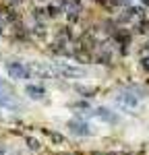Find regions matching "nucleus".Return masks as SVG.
I'll list each match as a JSON object with an SVG mask.
<instances>
[{"label":"nucleus","instance_id":"obj_9","mask_svg":"<svg viewBox=\"0 0 149 155\" xmlns=\"http://www.w3.org/2000/svg\"><path fill=\"white\" fill-rule=\"evenodd\" d=\"M50 143L62 145V143H64V137H62V134H58V132H50Z\"/></svg>","mask_w":149,"mask_h":155},{"label":"nucleus","instance_id":"obj_5","mask_svg":"<svg viewBox=\"0 0 149 155\" xmlns=\"http://www.w3.org/2000/svg\"><path fill=\"white\" fill-rule=\"evenodd\" d=\"M89 118L98 120V122H101V124H116V122H118L116 112H112L110 107H98V110L89 112Z\"/></svg>","mask_w":149,"mask_h":155},{"label":"nucleus","instance_id":"obj_7","mask_svg":"<svg viewBox=\"0 0 149 155\" xmlns=\"http://www.w3.org/2000/svg\"><path fill=\"white\" fill-rule=\"evenodd\" d=\"M25 143H27V147H29L31 151H39V149H41V143H39L37 139H33V137H27Z\"/></svg>","mask_w":149,"mask_h":155},{"label":"nucleus","instance_id":"obj_17","mask_svg":"<svg viewBox=\"0 0 149 155\" xmlns=\"http://www.w3.org/2000/svg\"><path fill=\"white\" fill-rule=\"evenodd\" d=\"M0 33H2V31H0Z\"/></svg>","mask_w":149,"mask_h":155},{"label":"nucleus","instance_id":"obj_14","mask_svg":"<svg viewBox=\"0 0 149 155\" xmlns=\"http://www.w3.org/2000/svg\"><path fill=\"white\" fill-rule=\"evenodd\" d=\"M0 155H6V151H4V149H2V147H0Z\"/></svg>","mask_w":149,"mask_h":155},{"label":"nucleus","instance_id":"obj_8","mask_svg":"<svg viewBox=\"0 0 149 155\" xmlns=\"http://www.w3.org/2000/svg\"><path fill=\"white\" fill-rule=\"evenodd\" d=\"M48 17H52V19H56L58 15H60V4H50L48 6Z\"/></svg>","mask_w":149,"mask_h":155},{"label":"nucleus","instance_id":"obj_10","mask_svg":"<svg viewBox=\"0 0 149 155\" xmlns=\"http://www.w3.org/2000/svg\"><path fill=\"white\" fill-rule=\"evenodd\" d=\"M74 107H79V110H89V101H77V104H74Z\"/></svg>","mask_w":149,"mask_h":155},{"label":"nucleus","instance_id":"obj_4","mask_svg":"<svg viewBox=\"0 0 149 155\" xmlns=\"http://www.w3.org/2000/svg\"><path fill=\"white\" fill-rule=\"evenodd\" d=\"M6 72H8V77L12 81H27V79H31L25 62H8L6 64Z\"/></svg>","mask_w":149,"mask_h":155},{"label":"nucleus","instance_id":"obj_11","mask_svg":"<svg viewBox=\"0 0 149 155\" xmlns=\"http://www.w3.org/2000/svg\"><path fill=\"white\" fill-rule=\"evenodd\" d=\"M141 66H143V71L149 72V56H145V58L141 60Z\"/></svg>","mask_w":149,"mask_h":155},{"label":"nucleus","instance_id":"obj_15","mask_svg":"<svg viewBox=\"0 0 149 155\" xmlns=\"http://www.w3.org/2000/svg\"><path fill=\"white\" fill-rule=\"evenodd\" d=\"M12 2H21V0H12Z\"/></svg>","mask_w":149,"mask_h":155},{"label":"nucleus","instance_id":"obj_13","mask_svg":"<svg viewBox=\"0 0 149 155\" xmlns=\"http://www.w3.org/2000/svg\"><path fill=\"white\" fill-rule=\"evenodd\" d=\"M141 4H143V6H149V0H141Z\"/></svg>","mask_w":149,"mask_h":155},{"label":"nucleus","instance_id":"obj_3","mask_svg":"<svg viewBox=\"0 0 149 155\" xmlns=\"http://www.w3.org/2000/svg\"><path fill=\"white\" fill-rule=\"evenodd\" d=\"M114 101L122 110H137L141 106V95H137L135 91H118L114 95Z\"/></svg>","mask_w":149,"mask_h":155},{"label":"nucleus","instance_id":"obj_6","mask_svg":"<svg viewBox=\"0 0 149 155\" xmlns=\"http://www.w3.org/2000/svg\"><path fill=\"white\" fill-rule=\"evenodd\" d=\"M25 93H27L29 99H33V101H44L46 95H48L41 85H27V87H25Z\"/></svg>","mask_w":149,"mask_h":155},{"label":"nucleus","instance_id":"obj_18","mask_svg":"<svg viewBox=\"0 0 149 155\" xmlns=\"http://www.w3.org/2000/svg\"><path fill=\"white\" fill-rule=\"evenodd\" d=\"M147 46H149V44H147Z\"/></svg>","mask_w":149,"mask_h":155},{"label":"nucleus","instance_id":"obj_16","mask_svg":"<svg viewBox=\"0 0 149 155\" xmlns=\"http://www.w3.org/2000/svg\"><path fill=\"white\" fill-rule=\"evenodd\" d=\"M39 2H46V0H39Z\"/></svg>","mask_w":149,"mask_h":155},{"label":"nucleus","instance_id":"obj_2","mask_svg":"<svg viewBox=\"0 0 149 155\" xmlns=\"http://www.w3.org/2000/svg\"><path fill=\"white\" fill-rule=\"evenodd\" d=\"M66 128L73 137H93L95 134V126L85 120L83 116H77V118H71L66 122Z\"/></svg>","mask_w":149,"mask_h":155},{"label":"nucleus","instance_id":"obj_12","mask_svg":"<svg viewBox=\"0 0 149 155\" xmlns=\"http://www.w3.org/2000/svg\"><path fill=\"white\" fill-rule=\"evenodd\" d=\"M118 4H126V6H131V0H116Z\"/></svg>","mask_w":149,"mask_h":155},{"label":"nucleus","instance_id":"obj_1","mask_svg":"<svg viewBox=\"0 0 149 155\" xmlns=\"http://www.w3.org/2000/svg\"><path fill=\"white\" fill-rule=\"evenodd\" d=\"M52 68L56 72L58 79H68V81H77V79H87V68L77 66L71 62H52Z\"/></svg>","mask_w":149,"mask_h":155}]
</instances>
